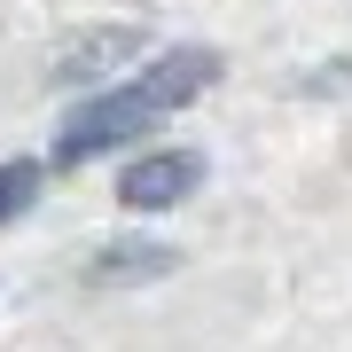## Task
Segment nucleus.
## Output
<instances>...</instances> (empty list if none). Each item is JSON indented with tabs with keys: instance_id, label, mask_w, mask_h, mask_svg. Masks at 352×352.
<instances>
[{
	"instance_id": "nucleus-1",
	"label": "nucleus",
	"mask_w": 352,
	"mask_h": 352,
	"mask_svg": "<svg viewBox=\"0 0 352 352\" xmlns=\"http://www.w3.org/2000/svg\"><path fill=\"white\" fill-rule=\"evenodd\" d=\"M157 126V110L141 102L133 87H118V94H94V102H78V110L63 118V133H55V164H87V157H110V149H126L133 133H149Z\"/></svg>"
},
{
	"instance_id": "nucleus-2",
	"label": "nucleus",
	"mask_w": 352,
	"mask_h": 352,
	"mask_svg": "<svg viewBox=\"0 0 352 352\" xmlns=\"http://www.w3.org/2000/svg\"><path fill=\"white\" fill-rule=\"evenodd\" d=\"M196 180H204L196 149H149L126 180H118V204H126V212H173V204L196 196Z\"/></svg>"
},
{
	"instance_id": "nucleus-3",
	"label": "nucleus",
	"mask_w": 352,
	"mask_h": 352,
	"mask_svg": "<svg viewBox=\"0 0 352 352\" xmlns=\"http://www.w3.org/2000/svg\"><path fill=\"white\" fill-rule=\"evenodd\" d=\"M141 63V32L133 24H94V32H78L63 55H55V87H94V78H110V71H126Z\"/></svg>"
},
{
	"instance_id": "nucleus-4",
	"label": "nucleus",
	"mask_w": 352,
	"mask_h": 352,
	"mask_svg": "<svg viewBox=\"0 0 352 352\" xmlns=\"http://www.w3.org/2000/svg\"><path fill=\"white\" fill-rule=\"evenodd\" d=\"M212 78H219V55H212V47H173V55H157V63L133 78V94L149 102L157 118H173V110H188Z\"/></svg>"
},
{
	"instance_id": "nucleus-5",
	"label": "nucleus",
	"mask_w": 352,
	"mask_h": 352,
	"mask_svg": "<svg viewBox=\"0 0 352 352\" xmlns=\"http://www.w3.org/2000/svg\"><path fill=\"white\" fill-rule=\"evenodd\" d=\"M164 266H173L164 243H102L87 274H94V282H133V274H164Z\"/></svg>"
},
{
	"instance_id": "nucleus-6",
	"label": "nucleus",
	"mask_w": 352,
	"mask_h": 352,
	"mask_svg": "<svg viewBox=\"0 0 352 352\" xmlns=\"http://www.w3.org/2000/svg\"><path fill=\"white\" fill-rule=\"evenodd\" d=\"M32 188H39V164L32 157H16V164H0V219H16L32 204Z\"/></svg>"
}]
</instances>
